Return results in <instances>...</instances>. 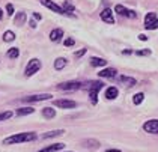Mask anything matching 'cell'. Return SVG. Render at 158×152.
<instances>
[{"mask_svg":"<svg viewBox=\"0 0 158 152\" xmlns=\"http://www.w3.org/2000/svg\"><path fill=\"white\" fill-rule=\"evenodd\" d=\"M102 87H104V83L102 82H87L81 84V89L83 91H89V92H98Z\"/></svg>","mask_w":158,"mask_h":152,"instance_id":"9c48e42d","label":"cell"},{"mask_svg":"<svg viewBox=\"0 0 158 152\" xmlns=\"http://www.w3.org/2000/svg\"><path fill=\"white\" fill-rule=\"evenodd\" d=\"M81 146L89 148V149H98V148H99V141L94 140V139H90V140H83V145H81Z\"/></svg>","mask_w":158,"mask_h":152,"instance_id":"ffe728a7","label":"cell"},{"mask_svg":"<svg viewBox=\"0 0 158 152\" xmlns=\"http://www.w3.org/2000/svg\"><path fill=\"white\" fill-rule=\"evenodd\" d=\"M32 113H35V108L33 107H21V108L17 110V115L18 116H27V115H32Z\"/></svg>","mask_w":158,"mask_h":152,"instance_id":"44dd1931","label":"cell"},{"mask_svg":"<svg viewBox=\"0 0 158 152\" xmlns=\"http://www.w3.org/2000/svg\"><path fill=\"white\" fill-rule=\"evenodd\" d=\"M53 104H54V107L65 108V110H68V108H75V107H77V103H75V101H73V99H66V98L54 99V101H53Z\"/></svg>","mask_w":158,"mask_h":152,"instance_id":"52a82bcc","label":"cell"},{"mask_svg":"<svg viewBox=\"0 0 158 152\" xmlns=\"http://www.w3.org/2000/svg\"><path fill=\"white\" fill-rule=\"evenodd\" d=\"M42 116L47 117V119H53L56 116V110L53 107H45V108H42Z\"/></svg>","mask_w":158,"mask_h":152,"instance_id":"603a6c76","label":"cell"},{"mask_svg":"<svg viewBox=\"0 0 158 152\" xmlns=\"http://www.w3.org/2000/svg\"><path fill=\"white\" fill-rule=\"evenodd\" d=\"M86 51H87L86 48H81V50L75 51V53H74V57H75V59H78V57H81V56H85V54H86Z\"/></svg>","mask_w":158,"mask_h":152,"instance_id":"f546056e","label":"cell"},{"mask_svg":"<svg viewBox=\"0 0 158 152\" xmlns=\"http://www.w3.org/2000/svg\"><path fill=\"white\" fill-rule=\"evenodd\" d=\"M90 65L92 66H97V68H101V66H106L107 65V60L102 57H90Z\"/></svg>","mask_w":158,"mask_h":152,"instance_id":"e0dca14e","label":"cell"},{"mask_svg":"<svg viewBox=\"0 0 158 152\" xmlns=\"http://www.w3.org/2000/svg\"><path fill=\"white\" fill-rule=\"evenodd\" d=\"M106 152H122V151H119V149H107Z\"/></svg>","mask_w":158,"mask_h":152,"instance_id":"8d00e7d4","label":"cell"},{"mask_svg":"<svg viewBox=\"0 0 158 152\" xmlns=\"http://www.w3.org/2000/svg\"><path fill=\"white\" fill-rule=\"evenodd\" d=\"M114 12L121 17H127V18H137V12L133 9H127L123 5H116L114 6Z\"/></svg>","mask_w":158,"mask_h":152,"instance_id":"5b68a950","label":"cell"},{"mask_svg":"<svg viewBox=\"0 0 158 152\" xmlns=\"http://www.w3.org/2000/svg\"><path fill=\"white\" fill-rule=\"evenodd\" d=\"M135 54L137 56H149L151 54V50H139V51H135Z\"/></svg>","mask_w":158,"mask_h":152,"instance_id":"1f68e13d","label":"cell"},{"mask_svg":"<svg viewBox=\"0 0 158 152\" xmlns=\"http://www.w3.org/2000/svg\"><path fill=\"white\" fill-rule=\"evenodd\" d=\"M145 29L148 30H155L158 29V18L155 12H148L145 17Z\"/></svg>","mask_w":158,"mask_h":152,"instance_id":"3957f363","label":"cell"},{"mask_svg":"<svg viewBox=\"0 0 158 152\" xmlns=\"http://www.w3.org/2000/svg\"><path fill=\"white\" fill-rule=\"evenodd\" d=\"M30 27H33V29H35V27H36V21H35V20H32V21H30Z\"/></svg>","mask_w":158,"mask_h":152,"instance_id":"d590c367","label":"cell"},{"mask_svg":"<svg viewBox=\"0 0 158 152\" xmlns=\"http://www.w3.org/2000/svg\"><path fill=\"white\" fill-rule=\"evenodd\" d=\"M14 39H15V33H14L12 30H6L3 33V41L5 42H12Z\"/></svg>","mask_w":158,"mask_h":152,"instance_id":"cb8c5ba5","label":"cell"},{"mask_svg":"<svg viewBox=\"0 0 158 152\" xmlns=\"http://www.w3.org/2000/svg\"><path fill=\"white\" fill-rule=\"evenodd\" d=\"M12 116H14V113L11 112V110L2 112V113H0V122H2V120H8V119H11Z\"/></svg>","mask_w":158,"mask_h":152,"instance_id":"4316f807","label":"cell"},{"mask_svg":"<svg viewBox=\"0 0 158 152\" xmlns=\"http://www.w3.org/2000/svg\"><path fill=\"white\" fill-rule=\"evenodd\" d=\"M143 129L149 134H158V119H151L143 124Z\"/></svg>","mask_w":158,"mask_h":152,"instance_id":"30bf717a","label":"cell"},{"mask_svg":"<svg viewBox=\"0 0 158 152\" xmlns=\"http://www.w3.org/2000/svg\"><path fill=\"white\" fill-rule=\"evenodd\" d=\"M143 99H145V94H143V92H139V94H135L133 96V103L135 105L142 104V103H143Z\"/></svg>","mask_w":158,"mask_h":152,"instance_id":"484cf974","label":"cell"},{"mask_svg":"<svg viewBox=\"0 0 158 152\" xmlns=\"http://www.w3.org/2000/svg\"><path fill=\"white\" fill-rule=\"evenodd\" d=\"M118 80H119L121 84H125V86H128V87H133V86H135V83H137L135 78H133V77H127V75H119Z\"/></svg>","mask_w":158,"mask_h":152,"instance_id":"9a60e30c","label":"cell"},{"mask_svg":"<svg viewBox=\"0 0 158 152\" xmlns=\"http://www.w3.org/2000/svg\"><path fill=\"white\" fill-rule=\"evenodd\" d=\"M74 44H75V41H74L73 38H66V39L63 41V45H65V47H74Z\"/></svg>","mask_w":158,"mask_h":152,"instance_id":"f1b7e54d","label":"cell"},{"mask_svg":"<svg viewBox=\"0 0 158 152\" xmlns=\"http://www.w3.org/2000/svg\"><path fill=\"white\" fill-rule=\"evenodd\" d=\"M6 11H8V15H9V17L14 15V14H15V8H14V5L8 3V5H6Z\"/></svg>","mask_w":158,"mask_h":152,"instance_id":"4dcf8cb0","label":"cell"},{"mask_svg":"<svg viewBox=\"0 0 158 152\" xmlns=\"http://www.w3.org/2000/svg\"><path fill=\"white\" fill-rule=\"evenodd\" d=\"M39 2H41V5H42V6H45V8L51 9L53 12H56V14H60V15H65L63 8H62V6H59L57 3H54L53 0H39Z\"/></svg>","mask_w":158,"mask_h":152,"instance_id":"ba28073f","label":"cell"},{"mask_svg":"<svg viewBox=\"0 0 158 152\" xmlns=\"http://www.w3.org/2000/svg\"><path fill=\"white\" fill-rule=\"evenodd\" d=\"M66 63H68V60H66L65 57H59V59H56V60H54V70H57V71L63 70V68L66 66Z\"/></svg>","mask_w":158,"mask_h":152,"instance_id":"7402d4cb","label":"cell"},{"mask_svg":"<svg viewBox=\"0 0 158 152\" xmlns=\"http://www.w3.org/2000/svg\"><path fill=\"white\" fill-rule=\"evenodd\" d=\"M53 95L50 94H39V95H29V96H24L21 101L23 103H41V101H47V99H51Z\"/></svg>","mask_w":158,"mask_h":152,"instance_id":"277c9868","label":"cell"},{"mask_svg":"<svg viewBox=\"0 0 158 152\" xmlns=\"http://www.w3.org/2000/svg\"><path fill=\"white\" fill-rule=\"evenodd\" d=\"M139 39H140V41H148V36L142 33V35H139Z\"/></svg>","mask_w":158,"mask_h":152,"instance_id":"836d02e7","label":"cell"},{"mask_svg":"<svg viewBox=\"0 0 158 152\" xmlns=\"http://www.w3.org/2000/svg\"><path fill=\"white\" fill-rule=\"evenodd\" d=\"M101 20H102L104 23H107V24H113V23H114V18H113V12H111V9L106 8L104 11L101 12Z\"/></svg>","mask_w":158,"mask_h":152,"instance_id":"4fadbf2b","label":"cell"},{"mask_svg":"<svg viewBox=\"0 0 158 152\" xmlns=\"http://www.w3.org/2000/svg\"><path fill=\"white\" fill-rule=\"evenodd\" d=\"M65 148V143H53V145H48L42 149H39L38 152H57V151H62Z\"/></svg>","mask_w":158,"mask_h":152,"instance_id":"7c38bea8","label":"cell"},{"mask_svg":"<svg viewBox=\"0 0 158 152\" xmlns=\"http://www.w3.org/2000/svg\"><path fill=\"white\" fill-rule=\"evenodd\" d=\"M6 56L9 59H17L18 56H20V50L17 47H14V48H9L8 50V53H6Z\"/></svg>","mask_w":158,"mask_h":152,"instance_id":"d4e9b609","label":"cell"},{"mask_svg":"<svg viewBox=\"0 0 158 152\" xmlns=\"http://www.w3.org/2000/svg\"><path fill=\"white\" fill-rule=\"evenodd\" d=\"M89 99L92 105H97L98 104V92H89Z\"/></svg>","mask_w":158,"mask_h":152,"instance_id":"83f0119b","label":"cell"},{"mask_svg":"<svg viewBox=\"0 0 158 152\" xmlns=\"http://www.w3.org/2000/svg\"><path fill=\"white\" fill-rule=\"evenodd\" d=\"M118 95H119V91L114 86H110V87L106 89V99H116Z\"/></svg>","mask_w":158,"mask_h":152,"instance_id":"2e32d148","label":"cell"},{"mask_svg":"<svg viewBox=\"0 0 158 152\" xmlns=\"http://www.w3.org/2000/svg\"><path fill=\"white\" fill-rule=\"evenodd\" d=\"M122 54H133V50H123Z\"/></svg>","mask_w":158,"mask_h":152,"instance_id":"e575fe53","label":"cell"},{"mask_svg":"<svg viewBox=\"0 0 158 152\" xmlns=\"http://www.w3.org/2000/svg\"><path fill=\"white\" fill-rule=\"evenodd\" d=\"M26 20H27V17H26V12H18L17 15H15V20H14V23L15 26H23L26 23Z\"/></svg>","mask_w":158,"mask_h":152,"instance_id":"ac0fdd59","label":"cell"},{"mask_svg":"<svg viewBox=\"0 0 158 152\" xmlns=\"http://www.w3.org/2000/svg\"><path fill=\"white\" fill-rule=\"evenodd\" d=\"M116 74H118L116 68H106V70H101L98 72V77H101V78H113V77H116Z\"/></svg>","mask_w":158,"mask_h":152,"instance_id":"8fae6325","label":"cell"},{"mask_svg":"<svg viewBox=\"0 0 158 152\" xmlns=\"http://www.w3.org/2000/svg\"><path fill=\"white\" fill-rule=\"evenodd\" d=\"M62 36H63V30L62 29H53L50 32V41L51 42H59L62 39Z\"/></svg>","mask_w":158,"mask_h":152,"instance_id":"5bb4252c","label":"cell"},{"mask_svg":"<svg viewBox=\"0 0 158 152\" xmlns=\"http://www.w3.org/2000/svg\"><path fill=\"white\" fill-rule=\"evenodd\" d=\"M41 18H42V17H41V15H39L38 12H33V20H38V21H39Z\"/></svg>","mask_w":158,"mask_h":152,"instance_id":"d6a6232c","label":"cell"},{"mask_svg":"<svg viewBox=\"0 0 158 152\" xmlns=\"http://www.w3.org/2000/svg\"><path fill=\"white\" fill-rule=\"evenodd\" d=\"M41 66H42V63H41L39 59H30L24 70V75L26 77H32L33 74H36L38 71L41 70Z\"/></svg>","mask_w":158,"mask_h":152,"instance_id":"7a4b0ae2","label":"cell"},{"mask_svg":"<svg viewBox=\"0 0 158 152\" xmlns=\"http://www.w3.org/2000/svg\"><path fill=\"white\" fill-rule=\"evenodd\" d=\"M36 133L33 131H26V133H18L9 136L6 139H3V145H17V143H27V141H33L36 140Z\"/></svg>","mask_w":158,"mask_h":152,"instance_id":"6da1fadb","label":"cell"},{"mask_svg":"<svg viewBox=\"0 0 158 152\" xmlns=\"http://www.w3.org/2000/svg\"><path fill=\"white\" fill-rule=\"evenodd\" d=\"M2 18H3V11L0 9V20H2Z\"/></svg>","mask_w":158,"mask_h":152,"instance_id":"74e56055","label":"cell"},{"mask_svg":"<svg viewBox=\"0 0 158 152\" xmlns=\"http://www.w3.org/2000/svg\"><path fill=\"white\" fill-rule=\"evenodd\" d=\"M62 134H65V129H54V131H48V133L42 134V139H51V137H57Z\"/></svg>","mask_w":158,"mask_h":152,"instance_id":"d6986e66","label":"cell"},{"mask_svg":"<svg viewBox=\"0 0 158 152\" xmlns=\"http://www.w3.org/2000/svg\"><path fill=\"white\" fill-rule=\"evenodd\" d=\"M81 84L83 83L78 80H73V82H65L57 84V89L59 91H77V89H81Z\"/></svg>","mask_w":158,"mask_h":152,"instance_id":"8992f818","label":"cell"}]
</instances>
